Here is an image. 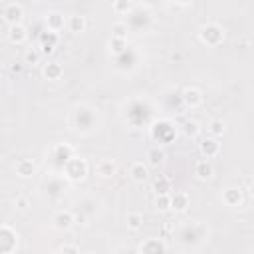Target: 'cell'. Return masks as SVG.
<instances>
[{
	"label": "cell",
	"instance_id": "obj_1",
	"mask_svg": "<svg viewBox=\"0 0 254 254\" xmlns=\"http://www.w3.org/2000/svg\"><path fill=\"white\" fill-rule=\"evenodd\" d=\"M64 171H66L70 181H82L87 175V163L84 161V159H80V157H74V159H70L66 165H64Z\"/></svg>",
	"mask_w": 254,
	"mask_h": 254
},
{
	"label": "cell",
	"instance_id": "obj_2",
	"mask_svg": "<svg viewBox=\"0 0 254 254\" xmlns=\"http://www.w3.org/2000/svg\"><path fill=\"white\" fill-rule=\"evenodd\" d=\"M225 38V32L218 24H205L201 28V40L207 44V46H218Z\"/></svg>",
	"mask_w": 254,
	"mask_h": 254
},
{
	"label": "cell",
	"instance_id": "obj_3",
	"mask_svg": "<svg viewBox=\"0 0 254 254\" xmlns=\"http://www.w3.org/2000/svg\"><path fill=\"white\" fill-rule=\"evenodd\" d=\"M16 246H18V234L8 225H2V229H0V252L10 254Z\"/></svg>",
	"mask_w": 254,
	"mask_h": 254
},
{
	"label": "cell",
	"instance_id": "obj_4",
	"mask_svg": "<svg viewBox=\"0 0 254 254\" xmlns=\"http://www.w3.org/2000/svg\"><path fill=\"white\" fill-rule=\"evenodd\" d=\"M2 16L10 26H16L22 20V6L16 4V2H8V4L2 6Z\"/></svg>",
	"mask_w": 254,
	"mask_h": 254
},
{
	"label": "cell",
	"instance_id": "obj_5",
	"mask_svg": "<svg viewBox=\"0 0 254 254\" xmlns=\"http://www.w3.org/2000/svg\"><path fill=\"white\" fill-rule=\"evenodd\" d=\"M52 222H54L56 229H60V231H68V229L74 225V214H72L70 211H60V212L54 214Z\"/></svg>",
	"mask_w": 254,
	"mask_h": 254
},
{
	"label": "cell",
	"instance_id": "obj_6",
	"mask_svg": "<svg viewBox=\"0 0 254 254\" xmlns=\"http://www.w3.org/2000/svg\"><path fill=\"white\" fill-rule=\"evenodd\" d=\"M141 254H167L165 242H163V240H159V238L145 240V242L141 244Z\"/></svg>",
	"mask_w": 254,
	"mask_h": 254
},
{
	"label": "cell",
	"instance_id": "obj_7",
	"mask_svg": "<svg viewBox=\"0 0 254 254\" xmlns=\"http://www.w3.org/2000/svg\"><path fill=\"white\" fill-rule=\"evenodd\" d=\"M183 100L189 107H199L203 104V93L197 89V87H187L183 91Z\"/></svg>",
	"mask_w": 254,
	"mask_h": 254
},
{
	"label": "cell",
	"instance_id": "obj_8",
	"mask_svg": "<svg viewBox=\"0 0 254 254\" xmlns=\"http://www.w3.org/2000/svg\"><path fill=\"white\" fill-rule=\"evenodd\" d=\"M222 203L229 205V207H238L242 203V195H240V190L234 189V187H229L222 190Z\"/></svg>",
	"mask_w": 254,
	"mask_h": 254
},
{
	"label": "cell",
	"instance_id": "obj_9",
	"mask_svg": "<svg viewBox=\"0 0 254 254\" xmlns=\"http://www.w3.org/2000/svg\"><path fill=\"white\" fill-rule=\"evenodd\" d=\"M26 38H28V32H26V28L22 24H16V26L8 28V40L12 44H24Z\"/></svg>",
	"mask_w": 254,
	"mask_h": 254
},
{
	"label": "cell",
	"instance_id": "obj_10",
	"mask_svg": "<svg viewBox=\"0 0 254 254\" xmlns=\"http://www.w3.org/2000/svg\"><path fill=\"white\" fill-rule=\"evenodd\" d=\"M218 151H220V145H218V141H216L214 137H209V139H205V141L201 143V153H203L207 159L216 157Z\"/></svg>",
	"mask_w": 254,
	"mask_h": 254
},
{
	"label": "cell",
	"instance_id": "obj_11",
	"mask_svg": "<svg viewBox=\"0 0 254 254\" xmlns=\"http://www.w3.org/2000/svg\"><path fill=\"white\" fill-rule=\"evenodd\" d=\"M189 195L187 193H175L171 195V209L177 211V212H185L189 209Z\"/></svg>",
	"mask_w": 254,
	"mask_h": 254
},
{
	"label": "cell",
	"instance_id": "obj_12",
	"mask_svg": "<svg viewBox=\"0 0 254 254\" xmlns=\"http://www.w3.org/2000/svg\"><path fill=\"white\" fill-rule=\"evenodd\" d=\"M72 153H74V149H72L68 143H64V145L60 143V145H56V149H54V155H56V159H58L62 165H66L70 159H74Z\"/></svg>",
	"mask_w": 254,
	"mask_h": 254
},
{
	"label": "cell",
	"instance_id": "obj_13",
	"mask_svg": "<svg viewBox=\"0 0 254 254\" xmlns=\"http://www.w3.org/2000/svg\"><path fill=\"white\" fill-rule=\"evenodd\" d=\"M64 24H66V20H64V16L58 14V12H52V14L46 16V26H48L50 32H54V34H58V32L64 28Z\"/></svg>",
	"mask_w": 254,
	"mask_h": 254
},
{
	"label": "cell",
	"instance_id": "obj_14",
	"mask_svg": "<svg viewBox=\"0 0 254 254\" xmlns=\"http://www.w3.org/2000/svg\"><path fill=\"white\" fill-rule=\"evenodd\" d=\"M62 74H64V68H62V64H58V62H50V64H46V66H44V76L48 80H60Z\"/></svg>",
	"mask_w": 254,
	"mask_h": 254
},
{
	"label": "cell",
	"instance_id": "obj_15",
	"mask_svg": "<svg viewBox=\"0 0 254 254\" xmlns=\"http://www.w3.org/2000/svg\"><path fill=\"white\" fill-rule=\"evenodd\" d=\"M85 26H87L85 16L76 14V16H70V18H68V28H70V32H74V34H80V32H84Z\"/></svg>",
	"mask_w": 254,
	"mask_h": 254
},
{
	"label": "cell",
	"instance_id": "obj_16",
	"mask_svg": "<svg viewBox=\"0 0 254 254\" xmlns=\"http://www.w3.org/2000/svg\"><path fill=\"white\" fill-rule=\"evenodd\" d=\"M195 175H197L201 181L211 179V177H212V167H211V163H209V161H199L197 167H195Z\"/></svg>",
	"mask_w": 254,
	"mask_h": 254
},
{
	"label": "cell",
	"instance_id": "obj_17",
	"mask_svg": "<svg viewBox=\"0 0 254 254\" xmlns=\"http://www.w3.org/2000/svg\"><path fill=\"white\" fill-rule=\"evenodd\" d=\"M16 173L20 177H30L32 173H34V163L28 161V159H20V161L16 163Z\"/></svg>",
	"mask_w": 254,
	"mask_h": 254
},
{
	"label": "cell",
	"instance_id": "obj_18",
	"mask_svg": "<svg viewBox=\"0 0 254 254\" xmlns=\"http://www.w3.org/2000/svg\"><path fill=\"white\" fill-rule=\"evenodd\" d=\"M153 189L157 190V195H169L171 193V181L167 177H159L153 183Z\"/></svg>",
	"mask_w": 254,
	"mask_h": 254
},
{
	"label": "cell",
	"instance_id": "obj_19",
	"mask_svg": "<svg viewBox=\"0 0 254 254\" xmlns=\"http://www.w3.org/2000/svg\"><path fill=\"white\" fill-rule=\"evenodd\" d=\"M131 179L135 183H143L147 179V167L143 163H133L131 165Z\"/></svg>",
	"mask_w": 254,
	"mask_h": 254
},
{
	"label": "cell",
	"instance_id": "obj_20",
	"mask_svg": "<svg viewBox=\"0 0 254 254\" xmlns=\"http://www.w3.org/2000/svg\"><path fill=\"white\" fill-rule=\"evenodd\" d=\"M127 227L131 231H139L143 227V214L141 212H129L127 214Z\"/></svg>",
	"mask_w": 254,
	"mask_h": 254
},
{
	"label": "cell",
	"instance_id": "obj_21",
	"mask_svg": "<svg viewBox=\"0 0 254 254\" xmlns=\"http://www.w3.org/2000/svg\"><path fill=\"white\" fill-rule=\"evenodd\" d=\"M115 171H117V165L113 161H102L98 165V173L102 177H111V175H115Z\"/></svg>",
	"mask_w": 254,
	"mask_h": 254
},
{
	"label": "cell",
	"instance_id": "obj_22",
	"mask_svg": "<svg viewBox=\"0 0 254 254\" xmlns=\"http://www.w3.org/2000/svg\"><path fill=\"white\" fill-rule=\"evenodd\" d=\"M209 131H211L212 137H220L222 133H225V123H222L220 119H212L209 123Z\"/></svg>",
	"mask_w": 254,
	"mask_h": 254
},
{
	"label": "cell",
	"instance_id": "obj_23",
	"mask_svg": "<svg viewBox=\"0 0 254 254\" xmlns=\"http://www.w3.org/2000/svg\"><path fill=\"white\" fill-rule=\"evenodd\" d=\"M155 207H157L159 211H169V209H171V195H157Z\"/></svg>",
	"mask_w": 254,
	"mask_h": 254
},
{
	"label": "cell",
	"instance_id": "obj_24",
	"mask_svg": "<svg viewBox=\"0 0 254 254\" xmlns=\"http://www.w3.org/2000/svg\"><path fill=\"white\" fill-rule=\"evenodd\" d=\"M40 62V52L38 50H28L26 54H24V64H30V66H34V64H38Z\"/></svg>",
	"mask_w": 254,
	"mask_h": 254
},
{
	"label": "cell",
	"instance_id": "obj_25",
	"mask_svg": "<svg viewBox=\"0 0 254 254\" xmlns=\"http://www.w3.org/2000/svg\"><path fill=\"white\" fill-rule=\"evenodd\" d=\"M163 159H165L163 151H159V149H153V151H149V163H151L153 167H157L159 163H163Z\"/></svg>",
	"mask_w": 254,
	"mask_h": 254
},
{
	"label": "cell",
	"instance_id": "obj_26",
	"mask_svg": "<svg viewBox=\"0 0 254 254\" xmlns=\"http://www.w3.org/2000/svg\"><path fill=\"white\" fill-rule=\"evenodd\" d=\"M199 131H201V127H199L197 121H187V123H185V133H187L189 137H195Z\"/></svg>",
	"mask_w": 254,
	"mask_h": 254
},
{
	"label": "cell",
	"instance_id": "obj_27",
	"mask_svg": "<svg viewBox=\"0 0 254 254\" xmlns=\"http://www.w3.org/2000/svg\"><path fill=\"white\" fill-rule=\"evenodd\" d=\"M125 48H127V42H125L123 38H111V50H113L115 54L125 52Z\"/></svg>",
	"mask_w": 254,
	"mask_h": 254
},
{
	"label": "cell",
	"instance_id": "obj_28",
	"mask_svg": "<svg viewBox=\"0 0 254 254\" xmlns=\"http://www.w3.org/2000/svg\"><path fill=\"white\" fill-rule=\"evenodd\" d=\"M125 32H127V24L119 22L113 26V38H123L125 40Z\"/></svg>",
	"mask_w": 254,
	"mask_h": 254
},
{
	"label": "cell",
	"instance_id": "obj_29",
	"mask_svg": "<svg viewBox=\"0 0 254 254\" xmlns=\"http://www.w3.org/2000/svg\"><path fill=\"white\" fill-rule=\"evenodd\" d=\"M60 254H80V248L76 244H64L60 248Z\"/></svg>",
	"mask_w": 254,
	"mask_h": 254
},
{
	"label": "cell",
	"instance_id": "obj_30",
	"mask_svg": "<svg viewBox=\"0 0 254 254\" xmlns=\"http://www.w3.org/2000/svg\"><path fill=\"white\" fill-rule=\"evenodd\" d=\"M129 8H131V4H129V2H115V4H113V10H115V12H121V10H125V12H127Z\"/></svg>",
	"mask_w": 254,
	"mask_h": 254
},
{
	"label": "cell",
	"instance_id": "obj_31",
	"mask_svg": "<svg viewBox=\"0 0 254 254\" xmlns=\"http://www.w3.org/2000/svg\"><path fill=\"white\" fill-rule=\"evenodd\" d=\"M18 205L24 209V207H26V201H24V199H18Z\"/></svg>",
	"mask_w": 254,
	"mask_h": 254
},
{
	"label": "cell",
	"instance_id": "obj_32",
	"mask_svg": "<svg viewBox=\"0 0 254 254\" xmlns=\"http://www.w3.org/2000/svg\"><path fill=\"white\" fill-rule=\"evenodd\" d=\"M250 197H252V199H254V183H252V185H250Z\"/></svg>",
	"mask_w": 254,
	"mask_h": 254
},
{
	"label": "cell",
	"instance_id": "obj_33",
	"mask_svg": "<svg viewBox=\"0 0 254 254\" xmlns=\"http://www.w3.org/2000/svg\"><path fill=\"white\" fill-rule=\"evenodd\" d=\"M85 254H93V252H85Z\"/></svg>",
	"mask_w": 254,
	"mask_h": 254
}]
</instances>
